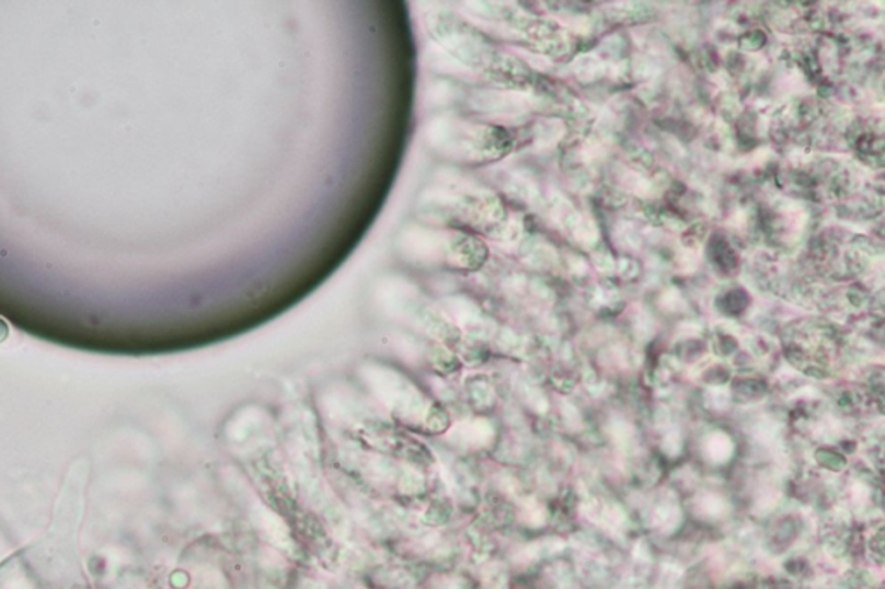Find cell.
Wrapping results in <instances>:
<instances>
[{"instance_id": "cell-4", "label": "cell", "mask_w": 885, "mask_h": 589, "mask_svg": "<svg viewBox=\"0 0 885 589\" xmlns=\"http://www.w3.org/2000/svg\"><path fill=\"white\" fill-rule=\"evenodd\" d=\"M384 310L394 319L403 320L418 331L427 332L435 337H451L453 324L433 304L427 303L421 292L405 280L393 279L384 284L379 292Z\"/></svg>"}, {"instance_id": "cell-2", "label": "cell", "mask_w": 885, "mask_h": 589, "mask_svg": "<svg viewBox=\"0 0 885 589\" xmlns=\"http://www.w3.org/2000/svg\"><path fill=\"white\" fill-rule=\"evenodd\" d=\"M426 140L438 154L459 163H483L504 149L498 131L456 118L430 122L426 127Z\"/></svg>"}, {"instance_id": "cell-1", "label": "cell", "mask_w": 885, "mask_h": 589, "mask_svg": "<svg viewBox=\"0 0 885 589\" xmlns=\"http://www.w3.org/2000/svg\"><path fill=\"white\" fill-rule=\"evenodd\" d=\"M400 250L409 262L417 265H450L475 268L484 259L480 241L457 230L406 229L400 238Z\"/></svg>"}, {"instance_id": "cell-5", "label": "cell", "mask_w": 885, "mask_h": 589, "mask_svg": "<svg viewBox=\"0 0 885 589\" xmlns=\"http://www.w3.org/2000/svg\"><path fill=\"white\" fill-rule=\"evenodd\" d=\"M426 26L430 35L438 42L451 58L459 59L471 68L489 66V49L484 46L480 33L460 20L451 11H433L426 16Z\"/></svg>"}, {"instance_id": "cell-6", "label": "cell", "mask_w": 885, "mask_h": 589, "mask_svg": "<svg viewBox=\"0 0 885 589\" xmlns=\"http://www.w3.org/2000/svg\"><path fill=\"white\" fill-rule=\"evenodd\" d=\"M329 415L345 426H360L372 418L370 408L358 394L348 391H334L325 397Z\"/></svg>"}, {"instance_id": "cell-3", "label": "cell", "mask_w": 885, "mask_h": 589, "mask_svg": "<svg viewBox=\"0 0 885 589\" xmlns=\"http://www.w3.org/2000/svg\"><path fill=\"white\" fill-rule=\"evenodd\" d=\"M361 376L367 385L372 389V393L378 396L379 402L403 420L411 421L415 426L433 427V429L436 427L439 429L445 424V417L427 402L424 394L394 370L379 367V365H365Z\"/></svg>"}]
</instances>
